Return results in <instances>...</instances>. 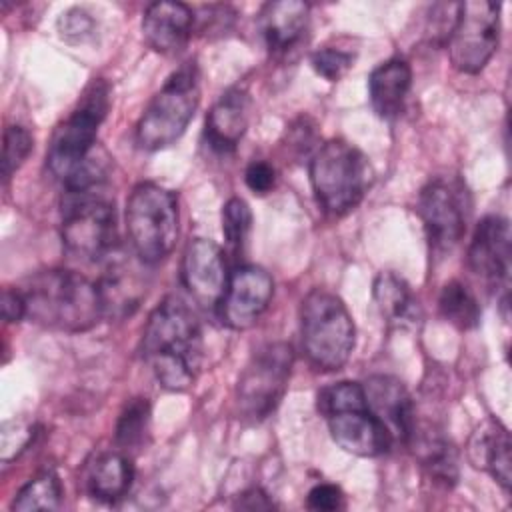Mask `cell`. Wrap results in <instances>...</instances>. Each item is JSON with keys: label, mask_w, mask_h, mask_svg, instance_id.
I'll use <instances>...</instances> for the list:
<instances>
[{"label": "cell", "mask_w": 512, "mask_h": 512, "mask_svg": "<svg viewBox=\"0 0 512 512\" xmlns=\"http://www.w3.org/2000/svg\"><path fill=\"white\" fill-rule=\"evenodd\" d=\"M180 278L200 308L216 310L230 278L222 248L210 238H192L182 254Z\"/></svg>", "instance_id": "13"}, {"label": "cell", "mask_w": 512, "mask_h": 512, "mask_svg": "<svg viewBox=\"0 0 512 512\" xmlns=\"http://www.w3.org/2000/svg\"><path fill=\"white\" fill-rule=\"evenodd\" d=\"M242 510H272L276 508L274 500L260 488H250L238 496V502L234 504Z\"/></svg>", "instance_id": "37"}, {"label": "cell", "mask_w": 512, "mask_h": 512, "mask_svg": "<svg viewBox=\"0 0 512 512\" xmlns=\"http://www.w3.org/2000/svg\"><path fill=\"white\" fill-rule=\"evenodd\" d=\"M124 218L132 252L146 266L170 256L180 232L178 198L172 190L154 182L136 184L126 200Z\"/></svg>", "instance_id": "7"}, {"label": "cell", "mask_w": 512, "mask_h": 512, "mask_svg": "<svg viewBox=\"0 0 512 512\" xmlns=\"http://www.w3.org/2000/svg\"><path fill=\"white\" fill-rule=\"evenodd\" d=\"M200 104V70L194 60L174 70L154 94L136 124V144L156 152L172 146L188 128Z\"/></svg>", "instance_id": "9"}, {"label": "cell", "mask_w": 512, "mask_h": 512, "mask_svg": "<svg viewBox=\"0 0 512 512\" xmlns=\"http://www.w3.org/2000/svg\"><path fill=\"white\" fill-rule=\"evenodd\" d=\"M438 310L442 318L458 330H472L480 322V304L470 288L458 280L442 286L438 296Z\"/></svg>", "instance_id": "26"}, {"label": "cell", "mask_w": 512, "mask_h": 512, "mask_svg": "<svg viewBox=\"0 0 512 512\" xmlns=\"http://www.w3.org/2000/svg\"><path fill=\"white\" fill-rule=\"evenodd\" d=\"M352 62H354V56L338 48H322L310 56V64L314 72L326 78L328 82L340 80L352 68Z\"/></svg>", "instance_id": "33"}, {"label": "cell", "mask_w": 512, "mask_h": 512, "mask_svg": "<svg viewBox=\"0 0 512 512\" xmlns=\"http://www.w3.org/2000/svg\"><path fill=\"white\" fill-rule=\"evenodd\" d=\"M134 480V466L126 452L108 450L96 454L84 472L86 492L100 502L114 504L122 500Z\"/></svg>", "instance_id": "22"}, {"label": "cell", "mask_w": 512, "mask_h": 512, "mask_svg": "<svg viewBox=\"0 0 512 512\" xmlns=\"http://www.w3.org/2000/svg\"><path fill=\"white\" fill-rule=\"evenodd\" d=\"M250 122V96L242 88L226 90L206 116L204 138L210 150L230 154L236 150Z\"/></svg>", "instance_id": "20"}, {"label": "cell", "mask_w": 512, "mask_h": 512, "mask_svg": "<svg viewBox=\"0 0 512 512\" xmlns=\"http://www.w3.org/2000/svg\"><path fill=\"white\" fill-rule=\"evenodd\" d=\"M34 140L32 134L18 124L6 126L4 144H2V178L8 182L12 174L24 164L28 154L32 152Z\"/></svg>", "instance_id": "30"}, {"label": "cell", "mask_w": 512, "mask_h": 512, "mask_svg": "<svg viewBox=\"0 0 512 512\" xmlns=\"http://www.w3.org/2000/svg\"><path fill=\"white\" fill-rule=\"evenodd\" d=\"M108 94V84L102 78H94L76 108L54 130L46 150V168L62 184L70 182L96 154L98 128L110 106Z\"/></svg>", "instance_id": "8"}, {"label": "cell", "mask_w": 512, "mask_h": 512, "mask_svg": "<svg viewBox=\"0 0 512 512\" xmlns=\"http://www.w3.org/2000/svg\"><path fill=\"white\" fill-rule=\"evenodd\" d=\"M2 318L6 322H20L26 318V302L18 288H6L2 292Z\"/></svg>", "instance_id": "36"}, {"label": "cell", "mask_w": 512, "mask_h": 512, "mask_svg": "<svg viewBox=\"0 0 512 512\" xmlns=\"http://www.w3.org/2000/svg\"><path fill=\"white\" fill-rule=\"evenodd\" d=\"M292 362L294 354L286 342H270L252 354L236 384V406L242 420L260 422L276 410L288 388Z\"/></svg>", "instance_id": "10"}, {"label": "cell", "mask_w": 512, "mask_h": 512, "mask_svg": "<svg viewBox=\"0 0 512 512\" xmlns=\"http://www.w3.org/2000/svg\"><path fill=\"white\" fill-rule=\"evenodd\" d=\"M62 506V484L54 472H42L26 482L14 502L12 510L30 512V510H58Z\"/></svg>", "instance_id": "28"}, {"label": "cell", "mask_w": 512, "mask_h": 512, "mask_svg": "<svg viewBox=\"0 0 512 512\" xmlns=\"http://www.w3.org/2000/svg\"><path fill=\"white\" fill-rule=\"evenodd\" d=\"M274 294L272 276L260 266H238L230 272L228 286L218 304L220 320L234 330L250 328L268 308Z\"/></svg>", "instance_id": "14"}, {"label": "cell", "mask_w": 512, "mask_h": 512, "mask_svg": "<svg viewBox=\"0 0 512 512\" xmlns=\"http://www.w3.org/2000/svg\"><path fill=\"white\" fill-rule=\"evenodd\" d=\"M470 206V194L456 176H436L420 190L416 210L434 256H446L458 246L466 232Z\"/></svg>", "instance_id": "11"}, {"label": "cell", "mask_w": 512, "mask_h": 512, "mask_svg": "<svg viewBox=\"0 0 512 512\" xmlns=\"http://www.w3.org/2000/svg\"><path fill=\"white\" fill-rule=\"evenodd\" d=\"M468 268L482 280L508 290L510 276V224L504 216H484L468 246Z\"/></svg>", "instance_id": "15"}, {"label": "cell", "mask_w": 512, "mask_h": 512, "mask_svg": "<svg viewBox=\"0 0 512 512\" xmlns=\"http://www.w3.org/2000/svg\"><path fill=\"white\" fill-rule=\"evenodd\" d=\"M362 388L370 412L388 428L394 442L400 440L408 444L416 426V414L406 386L394 376L376 374L370 376Z\"/></svg>", "instance_id": "17"}, {"label": "cell", "mask_w": 512, "mask_h": 512, "mask_svg": "<svg viewBox=\"0 0 512 512\" xmlns=\"http://www.w3.org/2000/svg\"><path fill=\"white\" fill-rule=\"evenodd\" d=\"M316 406L328 424L332 440L344 452L376 458L392 448L394 438L370 412L360 382L342 380L324 386L316 396Z\"/></svg>", "instance_id": "4"}, {"label": "cell", "mask_w": 512, "mask_h": 512, "mask_svg": "<svg viewBox=\"0 0 512 512\" xmlns=\"http://www.w3.org/2000/svg\"><path fill=\"white\" fill-rule=\"evenodd\" d=\"M408 444L416 446V454L422 460L424 468L430 472V476L444 484L452 486L458 480V454L450 440H446L442 434L424 430L420 432L416 426L410 434Z\"/></svg>", "instance_id": "25"}, {"label": "cell", "mask_w": 512, "mask_h": 512, "mask_svg": "<svg viewBox=\"0 0 512 512\" xmlns=\"http://www.w3.org/2000/svg\"><path fill=\"white\" fill-rule=\"evenodd\" d=\"M252 228L250 206L234 196L222 208V234L232 252H242Z\"/></svg>", "instance_id": "29"}, {"label": "cell", "mask_w": 512, "mask_h": 512, "mask_svg": "<svg viewBox=\"0 0 512 512\" xmlns=\"http://www.w3.org/2000/svg\"><path fill=\"white\" fill-rule=\"evenodd\" d=\"M308 176L318 206L330 216H344L362 202L374 172L360 148L334 138L314 152Z\"/></svg>", "instance_id": "5"}, {"label": "cell", "mask_w": 512, "mask_h": 512, "mask_svg": "<svg viewBox=\"0 0 512 512\" xmlns=\"http://www.w3.org/2000/svg\"><path fill=\"white\" fill-rule=\"evenodd\" d=\"M372 296L380 316L390 328H416L422 320V308L404 278L394 272H380L372 286Z\"/></svg>", "instance_id": "23"}, {"label": "cell", "mask_w": 512, "mask_h": 512, "mask_svg": "<svg viewBox=\"0 0 512 512\" xmlns=\"http://www.w3.org/2000/svg\"><path fill=\"white\" fill-rule=\"evenodd\" d=\"M36 436V424L28 420H8L2 424V446H0V458L6 464H10L14 458H18Z\"/></svg>", "instance_id": "31"}, {"label": "cell", "mask_w": 512, "mask_h": 512, "mask_svg": "<svg viewBox=\"0 0 512 512\" xmlns=\"http://www.w3.org/2000/svg\"><path fill=\"white\" fill-rule=\"evenodd\" d=\"M258 28L266 48L276 58L296 50L310 28V6L300 0L266 2L258 14Z\"/></svg>", "instance_id": "18"}, {"label": "cell", "mask_w": 512, "mask_h": 512, "mask_svg": "<svg viewBox=\"0 0 512 512\" xmlns=\"http://www.w3.org/2000/svg\"><path fill=\"white\" fill-rule=\"evenodd\" d=\"M468 458L474 468L490 472L506 492L510 490V436L502 424L488 420L474 430L468 442Z\"/></svg>", "instance_id": "24"}, {"label": "cell", "mask_w": 512, "mask_h": 512, "mask_svg": "<svg viewBox=\"0 0 512 512\" xmlns=\"http://www.w3.org/2000/svg\"><path fill=\"white\" fill-rule=\"evenodd\" d=\"M306 506L314 512H334L344 508V492L336 484H316L308 496H306Z\"/></svg>", "instance_id": "34"}, {"label": "cell", "mask_w": 512, "mask_h": 512, "mask_svg": "<svg viewBox=\"0 0 512 512\" xmlns=\"http://www.w3.org/2000/svg\"><path fill=\"white\" fill-rule=\"evenodd\" d=\"M500 42V6L494 2H462L446 40L450 62L458 72L478 74Z\"/></svg>", "instance_id": "12"}, {"label": "cell", "mask_w": 512, "mask_h": 512, "mask_svg": "<svg viewBox=\"0 0 512 512\" xmlns=\"http://www.w3.org/2000/svg\"><path fill=\"white\" fill-rule=\"evenodd\" d=\"M150 430V402L148 398H132L122 408L116 428H114V442L118 450L132 454L146 444Z\"/></svg>", "instance_id": "27"}, {"label": "cell", "mask_w": 512, "mask_h": 512, "mask_svg": "<svg viewBox=\"0 0 512 512\" xmlns=\"http://www.w3.org/2000/svg\"><path fill=\"white\" fill-rule=\"evenodd\" d=\"M20 292L26 302V318L46 328L84 332L104 316L98 284L74 270L38 272Z\"/></svg>", "instance_id": "2"}, {"label": "cell", "mask_w": 512, "mask_h": 512, "mask_svg": "<svg viewBox=\"0 0 512 512\" xmlns=\"http://www.w3.org/2000/svg\"><path fill=\"white\" fill-rule=\"evenodd\" d=\"M140 264L144 262L136 254L134 258H128V254L118 250L106 258L104 274L96 282L104 306V316L120 320L130 316L140 306V300L146 294V282Z\"/></svg>", "instance_id": "16"}, {"label": "cell", "mask_w": 512, "mask_h": 512, "mask_svg": "<svg viewBox=\"0 0 512 512\" xmlns=\"http://www.w3.org/2000/svg\"><path fill=\"white\" fill-rule=\"evenodd\" d=\"M300 334L304 354L314 368L334 372L350 360L356 328L346 304L334 292L314 288L304 296Z\"/></svg>", "instance_id": "6"}, {"label": "cell", "mask_w": 512, "mask_h": 512, "mask_svg": "<svg viewBox=\"0 0 512 512\" xmlns=\"http://www.w3.org/2000/svg\"><path fill=\"white\" fill-rule=\"evenodd\" d=\"M412 88V68L404 58L378 64L368 76L370 106L382 120H394L404 110Z\"/></svg>", "instance_id": "21"}, {"label": "cell", "mask_w": 512, "mask_h": 512, "mask_svg": "<svg viewBox=\"0 0 512 512\" xmlns=\"http://www.w3.org/2000/svg\"><path fill=\"white\" fill-rule=\"evenodd\" d=\"M244 182L246 186L258 194V196H264L268 194L274 184H276V170L270 162L266 160H254L248 164L246 172H244Z\"/></svg>", "instance_id": "35"}, {"label": "cell", "mask_w": 512, "mask_h": 512, "mask_svg": "<svg viewBox=\"0 0 512 512\" xmlns=\"http://www.w3.org/2000/svg\"><path fill=\"white\" fill-rule=\"evenodd\" d=\"M140 348L162 388L188 390L202 364V328L196 312L180 296H166L150 312Z\"/></svg>", "instance_id": "1"}, {"label": "cell", "mask_w": 512, "mask_h": 512, "mask_svg": "<svg viewBox=\"0 0 512 512\" xmlns=\"http://www.w3.org/2000/svg\"><path fill=\"white\" fill-rule=\"evenodd\" d=\"M62 246L78 260H106L118 246L116 206L106 184L64 188L62 196Z\"/></svg>", "instance_id": "3"}, {"label": "cell", "mask_w": 512, "mask_h": 512, "mask_svg": "<svg viewBox=\"0 0 512 512\" xmlns=\"http://www.w3.org/2000/svg\"><path fill=\"white\" fill-rule=\"evenodd\" d=\"M194 28V12L184 2H152L142 16V36L160 54L182 50Z\"/></svg>", "instance_id": "19"}, {"label": "cell", "mask_w": 512, "mask_h": 512, "mask_svg": "<svg viewBox=\"0 0 512 512\" xmlns=\"http://www.w3.org/2000/svg\"><path fill=\"white\" fill-rule=\"evenodd\" d=\"M58 32H60V36L66 42L80 44V42H86V40H90L94 36L96 20L84 8L74 6V8H70V10L60 14V18H58Z\"/></svg>", "instance_id": "32"}]
</instances>
